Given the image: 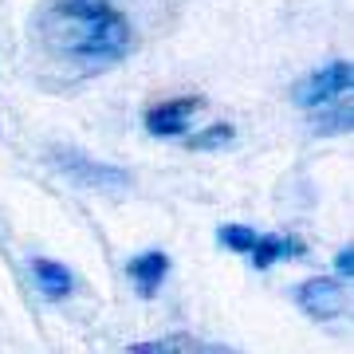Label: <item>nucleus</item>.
<instances>
[{"mask_svg":"<svg viewBox=\"0 0 354 354\" xmlns=\"http://www.w3.org/2000/svg\"><path fill=\"white\" fill-rule=\"evenodd\" d=\"M127 354H241L232 346H216V342H201L193 335H165V339L134 342Z\"/></svg>","mask_w":354,"mask_h":354,"instance_id":"obj_7","label":"nucleus"},{"mask_svg":"<svg viewBox=\"0 0 354 354\" xmlns=\"http://www.w3.org/2000/svg\"><path fill=\"white\" fill-rule=\"evenodd\" d=\"M299 252H304V244L295 241V236H256L248 256H252V268L268 272L276 260H288V256H299Z\"/></svg>","mask_w":354,"mask_h":354,"instance_id":"obj_9","label":"nucleus"},{"mask_svg":"<svg viewBox=\"0 0 354 354\" xmlns=\"http://www.w3.org/2000/svg\"><path fill=\"white\" fill-rule=\"evenodd\" d=\"M32 279L39 283V291H44L48 299H67L71 288H75L71 268H64L59 260H32Z\"/></svg>","mask_w":354,"mask_h":354,"instance_id":"obj_8","label":"nucleus"},{"mask_svg":"<svg viewBox=\"0 0 354 354\" xmlns=\"http://www.w3.org/2000/svg\"><path fill=\"white\" fill-rule=\"evenodd\" d=\"M51 165H55L64 177H71L75 185H83V189L122 193L130 185L127 169H114V165L91 162L87 153H79V150H51Z\"/></svg>","mask_w":354,"mask_h":354,"instance_id":"obj_3","label":"nucleus"},{"mask_svg":"<svg viewBox=\"0 0 354 354\" xmlns=\"http://www.w3.org/2000/svg\"><path fill=\"white\" fill-rule=\"evenodd\" d=\"M205 106L201 95H185V99H165L158 106L146 111V130H150L153 138H181L185 130L193 127V118L197 111Z\"/></svg>","mask_w":354,"mask_h":354,"instance_id":"obj_5","label":"nucleus"},{"mask_svg":"<svg viewBox=\"0 0 354 354\" xmlns=\"http://www.w3.org/2000/svg\"><path fill=\"white\" fill-rule=\"evenodd\" d=\"M256 236H260V232H252L248 225H221V228H216V241L225 244L228 252H241V256L252 252Z\"/></svg>","mask_w":354,"mask_h":354,"instance_id":"obj_11","label":"nucleus"},{"mask_svg":"<svg viewBox=\"0 0 354 354\" xmlns=\"http://www.w3.org/2000/svg\"><path fill=\"white\" fill-rule=\"evenodd\" d=\"M39 48L83 67H111L134 44L130 20L111 0H44L36 20Z\"/></svg>","mask_w":354,"mask_h":354,"instance_id":"obj_1","label":"nucleus"},{"mask_svg":"<svg viewBox=\"0 0 354 354\" xmlns=\"http://www.w3.org/2000/svg\"><path fill=\"white\" fill-rule=\"evenodd\" d=\"M165 272H169V256L158 252V248L134 256L127 264V276H130V283H134V291H138L142 299H153V295H158V288L165 283Z\"/></svg>","mask_w":354,"mask_h":354,"instance_id":"obj_6","label":"nucleus"},{"mask_svg":"<svg viewBox=\"0 0 354 354\" xmlns=\"http://www.w3.org/2000/svg\"><path fill=\"white\" fill-rule=\"evenodd\" d=\"M232 138H236L232 122H213V127H205L201 134H189L185 146H189V150H221V146H232Z\"/></svg>","mask_w":354,"mask_h":354,"instance_id":"obj_10","label":"nucleus"},{"mask_svg":"<svg viewBox=\"0 0 354 354\" xmlns=\"http://www.w3.org/2000/svg\"><path fill=\"white\" fill-rule=\"evenodd\" d=\"M311 130H319V134L351 130V99L339 102V106H330V111H323V114H315V118H311Z\"/></svg>","mask_w":354,"mask_h":354,"instance_id":"obj_12","label":"nucleus"},{"mask_svg":"<svg viewBox=\"0 0 354 354\" xmlns=\"http://www.w3.org/2000/svg\"><path fill=\"white\" fill-rule=\"evenodd\" d=\"M351 83H354L351 59H335V64L319 67V71L299 79V83L291 87V102L304 106V111H319V106L335 102L339 95H351Z\"/></svg>","mask_w":354,"mask_h":354,"instance_id":"obj_2","label":"nucleus"},{"mask_svg":"<svg viewBox=\"0 0 354 354\" xmlns=\"http://www.w3.org/2000/svg\"><path fill=\"white\" fill-rule=\"evenodd\" d=\"M291 299L299 304V311H304L307 319H319V323L346 311V295H342V288L330 276H311V279H304V283H295Z\"/></svg>","mask_w":354,"mask_h":354,"instance_id":"obj_4","label":"nucleus"},{"mask_svg":"<svg viewBox=\"0 0 354 354\" xmlns=\"http://www.w3.org/2000/svg\"><path fill=\"white\" fill-rule=\"evenodd\" d=\"M335 272L351 279V272H354V252H351V248H342V252H335Z\"/></svg>","mask_w":354,"mask_h":354,"instance_id":"obj_13","label":"nucleus"}]
</instances>
